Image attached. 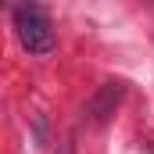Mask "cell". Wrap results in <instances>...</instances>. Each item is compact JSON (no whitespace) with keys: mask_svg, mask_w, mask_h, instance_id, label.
I'll list each match as a JSON object with an SVG mask.
<instances>
[{"mask_svg":"<svg viewBox=\"0 0 154 154\" xmlns=\"http://www.w3.org/2000/svg\"><path fill=\"white\" fill-rule=\"evenodd\" d=\"M14 32H18V43H22L29 54H50V50H54L50 18H47L39 7H32V4L14 7Z\"/></svg>","mask_w":154,"mask_h":154,"instance_id":"cell-1","label":"cell"},{"mask_svg":"<svg viewBox=\"0 0 154 154\" xmlns=\"http://www.w3.org/2000/svg\"><path fill=\"white\" fill-rule=\"evenodd\" d=\"M122 93H125V86H122V82H104V86L97 90V97L90 100V108H86L90 122H93V125H104L108 118L115 115V108H118V100H122Z\"/></svg>","mask_w":154,"mask_h":154,"instance_id":"cell-2","label":"cell"}]
</instances>
